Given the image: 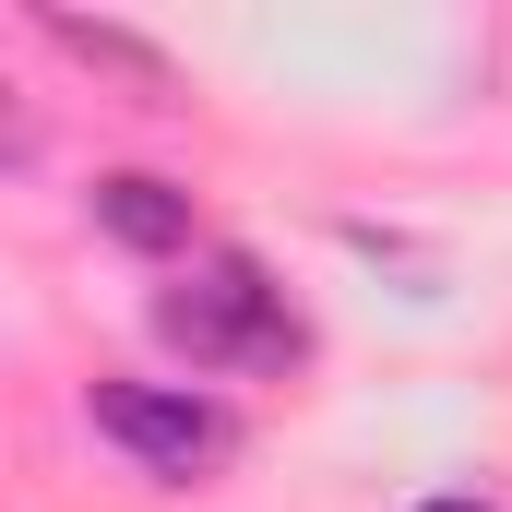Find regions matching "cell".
Masks as SVG:
<instances>
[{
  "label": "cell",
  "mask_w": 512,
  "mask_h": 512,
  "mask_svg": "<svg viewBox=\"0 0 512 512\" xmlns=\"http://www.w3.org/2000/svg\"><path fill=\"white\" fill-rule=\"evenodd\" d=\"M84 417H96V441L120 453V465H143L155 489H203L215 465H239V405L215 382H143V370H108V382L84 393Z\"/></svg>",
  "instance_id": "7a4b0ae2"
},
{
  "label": "cell",
  "mask_w": 512,
  "mask_h": 512,
  "mask_svg": "<svg viewBox=\"0 0 512 512\" xmlns=\"http://www.w3.org/2000/svg\"><path fill=\"white\" fill-rule=\"evenodd\" d=\"M405 512H501V501H477V489H429V501H405Z\"/></svg>",
  "instance_id": "5b68a950"
},
{
  "label": "cell",
  "mask_w": 512,
  "mask_h": 512,
  "mask_svg": "<svg viewBox=\"0 0 512 512\" xmlns=\"http://www.w3.org/2000/svg\"><path fill=\"white\" fill-rule=\"evenodd\" d=\"M84 215H96V239H120V251H143V262H179L191 239H203L191 191L155 179V167H108V179L84 191Z\"/></svg>",
  "instance_id": "3957f363"
},
{
  "label": "cell",
  "mask_w": 512,
  "mask_h": 512,
  "mask_svg": "<svg viewBox=\"0 0 512 512\" xmlns=\"http://www.w3.org/2000/svg\"><path fill=\"white\" fill-rule=\"evenodd\" d=\"M155 334H167L203 382H286V370L310 358V310H298L251 251H191L179 286H155Z\"/></svg>",
  "instance_id": "6da1fadb"
},
{
  "label": "cell",
  "mask_w": 512,
  "mask_h": 512,
  "mask_svg": "<svg viewBox=\"0 0 512 512\" xmlns=\"http://www.w3.org/2000/svg\"><path fill=\"white\" fill-rule=\"evenodd\" d=\"M36 36L72 60V72H96V84H120L131 108H179V72H167V48H143L131 24H84V12H36Z\"/></svg>",
  "instance_id": "277c9868"
}]
</instances>
